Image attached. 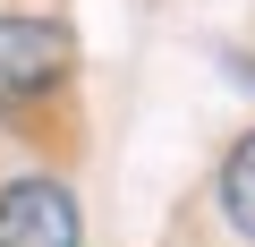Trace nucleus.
<instances>
[{
  "mask_svg": "<svg viewBox=\"0 0 255 247\" xmlns=\"http://www.w3.org/2000/svg\"><path fill=\"white\" fill-rule=\"evenodd\" d=\"M221 213H230V230L238 239H255V128L230 145V162H221Z\"/></svg>",
  "mask_w": 255,
  "mask_h": 247,
  "instance_id": "3",
  "label": "nucleus"
},
{
  "mask_svg": "<svg viewBox=\"0 0 255 247\" xmlns=\"http://www.w3.org/2000/svg\"><path fill=\"white\" fill-rule=\"evenodd\" d=\"M77 68V43L60 17H0V111H26L43 94H60Z\"/></svg>",
  "mask_w": 255,
  "mask_h": 247,
  "instance_id": "1",
  "label": "nucleus"
},
{
  "mask_svg": "<svg viewBox=\"0 0 255 247\" xmlns=\"http://www.w3.org/2000/svg\"><path fill=\"white\" fill-rule=\"evenodd\" d=\"M0 247H85L77 196L60 179H9L0 188Z\"/></svg>",
  "mask_w": 255,
  "mask_h": 247,
  "instance_id": "2",
  "label": "nucleus"
}]
</instances>
